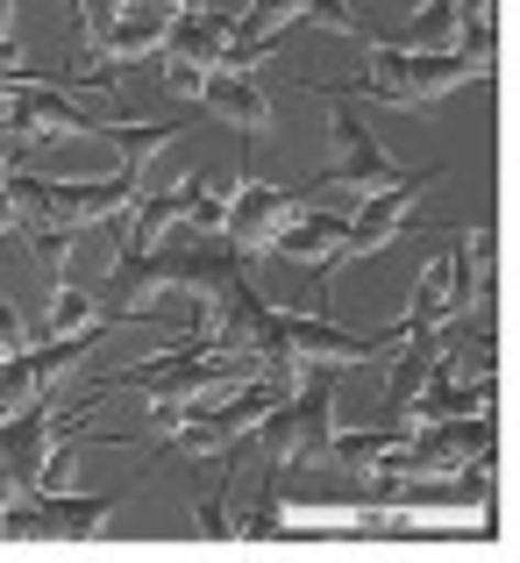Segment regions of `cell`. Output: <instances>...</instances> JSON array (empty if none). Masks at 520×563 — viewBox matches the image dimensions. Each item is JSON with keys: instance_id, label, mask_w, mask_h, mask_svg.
Listing matches in <instances>:
<instances>
[{"instance_id": "obj_5", "label": "cell", "mask_w": 520, "mask_h": 563, "mask_svg": "<svg viewBox=\"0 0 520 563\" xmlns=\"http://www.w3.org/2000/svg\"><path fill=\"white\" fill-rule=\"evenodd\" d=\"M278 250L286 257H335V250H350V221L343 214H300L278 235Z\"/></svg>"}, {"instance_id": "obj_8", "label": "cell", "mask_w": 520, "mask_h": 563, "mask_svg": "<svg viewBox=\"0 0 520 563\" xmlns=\"http://www.w3.org/2000/svg\"><path fill=\"white\" fill-rule=\"evenodd\" d=\"M335 143H343V157H350V179H364V186H385V179H392V165H385V151H378V143H370L364 136V129H356L350 122V114H335Z\"/></svg>"}, {"instance_id": "obj_7", "label": "cell", "mask_w": 520, "mask_h": 563, "mask_svg": "<svg viewBox=\"0 0 520 563\" xmlns=\"http://www.w3.org/2000/svg\"><path fill=\"white\" fill-rule=\"evenodd\" d=\"M165 36H172V14H157V8H129V14L108 22V51H122V57L151 51V43H165Z\"/></svg>"}, {"instance_id": "obj_2", "label": "cell", "mask_w": 520, "mask_h": 563, "mask_svg": "<svg viewBox=\"0 0 520 563\" xmlns=\"http://www.w3.org/2000/svg\"><path fill=\"white\" fill-rule=\"evenodd\" d=\"M229 214H235V235H250V243H257V235H286L292 221H300V207H292L286 192H272V186H243Z\"/></svg>"}, {"instance_id": "obj_9", "label": "cell", "mask_w": 520, "mask_h": 563, "mask_svg": "<svg viewBox=\"0 0 520 563\" xmlns=\"http://www.w3.org/2000/svg\"><path fill=\"white\" fill-rule=\"evenodd\" d=\"M450 300H456V257H442L435 272L421 278V292H413V321H435Z\"/></svg>"}, {"instance_id": "obj_6", "label": "cell", "mask_w": 520, "mask_h": 563, "mask_svg": "<svg viewBox=\"0 0 520 563\" xmlns=\"http://www.w3.org/2000/svg\"><path fill=\"white\" fill-rule=\"evenodd\" d=\"M407 207H413V192H407V186H385L378 200H370L364 214L350 221V250H356V257H364V250H378L385 235L399 229V214H407Z\"/></svg>"}, {"instance_id": "obj_1", "label": "cell", "mask_w": 520, "mask_h": 563, "mask_svg": "<svg viewBox=\"0 0 520 563\" xmlns=\"http://www.w3.org/2000/svg\"><path fill=\"white\" fill-rule=\"evenodd\" d=\"M370 65H378V79L392 86L399 100H435L442 86H456V79L471 71V57H456V51H450V57H421V51L399 57L392 43H370Z\"/></svg>"}, {"instance_id": "obj_3", "label": "cell", "mask_w": 520, "mask_h": 563, "mask_svg": "<svg viewBox=\"0 0 520 563\" xmlns=\"http://www.w3.org/2000/svg\"><path fill=\"white\" fill-rule=\"evenodd\" d=\"M200 100L221 114V122H235V129H257L264 122V93H257L250 71H207V93Z\"/></svg>"}, {"instance_id": "obj_12", "label": "cell", "mask_w": 520, "mask_h": 563, "mask_svg": "<svg viewBox=\"0 0 520 563\" xmlns=\"http://www.w3.org/2000/svg\"><path fill=\"white\" fill-rule=\"evenodd\" d=\"M165 86H172V93H186V100H200L207 93V71L186 65V57H172V65H165Z\"/></svg>"}, {"instance_id": "obj_10", "label": "cell", "mask_w": 520, "mask_h": 563, "mask_svg": "<svg viewBox=\"0 0 520 563\" xmlns=\"http://www.w3.org/2000/svg\"><path fill=\"white\" fill-rule=\"evenodd\" d=\"M108 207H122V186H71V192H57V214L65 221H93V214H108Z\"/></svg>"}, {"instance_id": "obj_11", "label": "cell", "mask_w": 520, "mask_h": 563, "mask_svg": "<svg viewBox=\"0 0 520 563\" xmlns=\"http://www.w3.org/2000/svg\"><path fill=\"white\" fill-rule=\"evenodd\" d=\"M86 314H93V307H86L79 286H65V292L51 300V329H57V335H65V329H86Z\"/></svg>"}, {"instance_id": "obj_4", "label": "cell", "mask_w": 520, "mask_h": 563, "mask_svg": "<svg viewBox=\"0 0 520 563\" xmlns=\"http://www.w3.org/2000/svg\"><path fill=\"white\" fill-rule=\"evenodd\" d=\"M172 57H186V65H229V29H221V14H178L172 22Z\"/></svg>"}]
</instances>
